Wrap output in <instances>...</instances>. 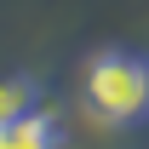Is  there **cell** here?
Listing matches in <instances>:
<instances>
[{"instance_id":"6da1fadb","label":"cell","mask_w":149,"mask_h":149,"mask_svg":"<svg viewBox=\"0 0 149 149\" xmlns=\"http://www.w3.org/2000/svg\"><path fill=\"white\" fill-rule=\"evenodd\" d=\"M86 103H92L97 120H115V126L149 115V63H138L126 52L92 57V69H86Z\"/></svg>"},{"instance_id":"7a4b0ae2","label":"cell","mask_w":149,"mask_h":149,"mask_svg":"<svg viewBox=\"0 0 149 149\" xmlns=\"http://www.w3.org/2000/svg\"><path fill=\"white\" fill-rule=\"evenodd\" d=\"M0 149H52V126L40 115H17L0 126Z\"/></svg>"},{"instance_id":"3957f363","label":"cell","mask_w":149,"mask_h":149,"mask_svg":"<svg viewBox=\"0 0 149 149\" xmlns=\"http://www.w3.org/2000/svg\"><path fill=\"white\" fill-rule=\"evenodd\" d=\"M17 115H29V86L0 80V126H6V120H17Z\"/></svg>"}]
</instances>
